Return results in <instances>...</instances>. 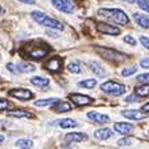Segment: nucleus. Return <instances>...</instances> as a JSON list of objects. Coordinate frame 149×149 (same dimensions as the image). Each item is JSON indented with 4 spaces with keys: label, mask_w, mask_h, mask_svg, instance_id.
Returning <instances> with one entry per match:
<instances>
[{
    "label": "nucleus",
    "mask_w": 149,
    "mask_h": 149,
    "mask_svg": "<svg viewBox=\"0 0 149 149\" xmlns=\"http://www.w3.org/2000/svg\"><path fill=\"white\" fill-rule=\"evenodd\" d=\"M50 51H51V47H50L46 42L39 40V39L26 43L24 49H23V54H24L26 56H28V58H31V59L45 58Z\"/></svg>",
    "instance_id": "nucleus-1"
},
{
    "label": "nucleus",
    "mask_w": 149,
    "mask_h": 149,
    "mask_svg": "<svg viewBox=\"0 0 149 149\" xmlns=\"http://www.w3.org/2000/svg\"><path fill=\"white\" fill-rule=\"evenodd\" d=\"M98 15L101 17L108 19L109 22H113L116 24L126 26L129 24V17L124 11L118 10V8H101L98 10Z\"/></svg>",
    "instance_id": "nucleus-2"
},
{
    "label": "nucleus",
    "mask_w": 149,
    "mask_h": 149,
    "mask_svg": "<svg viewBox=\"0 0 149 149\" xmlns=\"http://www.w3.org/2000/svg\"><path fill=\"white\" fill-rule=\"evenodd\" d=\"M31 17L38 24L43 26V27L51 28V30H59V31H62L63 28H65V26L61 22H58L56 19L49 16V15H46L45 12H40V11H32Z\"/></svg>",
    "instance_id": "nucleus-3"
},
{
    "label": "nucleus",
    "mask_w": 149,
    "mask_h": 149,
    "mask_svg": "<svg viewBox=\"0 0 149 149\" xmlns=\"http://www.w3.org/2000/svg\"><path fill=\"white\" fill-rule=\"evenodd\" d=\"M101 90L106 94H110V95H114V97H120L125 93V86L121 83L116 82V81H108L101 85Z\"/></svg>",
    "instance_id": "nucleus-4"
},
{
    "label": "nucleus",
    "mask_w": 149,
    "mask_h": 149,
    "mask_svg": "<svg viewBox=\"0 0 149 149\" xmlns=\"http://www.w3.org/2000/svg\"><path fill=\"white\" fill-rule=\"evenodd\" d=\"M8 70L11 73H15V74H23V73H31L35 70V66L31 65V63H27V62H19L16 65H12V63H8L7 65Z\"/></svg>",
    "instance_id": "nucleus-5"
},
{
    "label": "nucleus",
    "mask_w": 149,
    "mask_h": 149,
    "mask_svg": "<svg viewBox=\"0 0 149 149\" xmlns=\"http://www.w3.org/2000/svg\"><path fill=\"white\" fill-rule=\"evenodd\" d=\"M95 50H97V52L102 58L109 59V61H114V59H117V61H124V59L128 58V55L121 54V52L116 51V50H113V49H95Z\"/></svg>",
    "instance_id": "nucleus-6"
},
{
    "label": "nucleus",
    "mask_w": 149,
    "mask_h": 149,
    "mask_svg": "<svg viewBox=\"0 0 149 149\" xmlns=\"http://www.w3.org/2000/svg\"><path fill=\"white\" fill-rule=\"evenodd\" d=\"M51 3L56 10L62 11L65 14H73L75 10V4L73 0H51Z\"/></svg>",
    "instance_id": "nucleus-7"
},
{
    "label": "nucleus",
    "mask_w": 149,
    "mask_h": 149,
    "mask_svg": "<svg viewBox=\"0 0 149 149\" xmlns=\"http://www.w3.org/2000/svg\"><path fill=\"white\" fill-rule=\"evenodd\" d=\"M63 67V61L59 56H52L45 63V69H47L50 73H58Z\"/></svg>",
    "instance_id": "nucleus-8"
},
{
    "label": "nucleus",
    "mask_w": 149,
    "mask_h": 149,
    "mask_svg": "<svg viewBox=\"0 0 149 149\" xmlns=\"http://www.w3.org/2000/svg\"><path fill=\"white\" fill-rule=\"evenodd\" d=\"M8 94H10L11 97L16 98V100H20V101H28L34 97V94L28 90V89H14V90H11Z\"/></svg>",
    "instance_id": "nucleus-9"
},
{
    "label": "nucleus",
    "mask_w": 149,
    "mask_h": 149,
    "mask_svg": "<svg viewBox=\"0 0 149 149\" xmlns=\"http://www.w3.org/2000/svg\"><path fill=\"white\" fill-rule=\"evenodd\" d=\"M69 100L73 101L75 105L78 106H85V105H89L91 104V98L87 97V95H83V94H77V93H71L69 94Z\"/></svg>",
    "instance_id": "nucleus-10"
},
{
    "label": "nucleus",
    "mask_w": 149,
    "mask_h": 149,
    "mask_svg": "<svg viewBox=\"0 0 149 149\" xmlns=\"http://www.w3.org/2000/svg\"><path fill=\"white\" fill-rule=\"evenodd\" d=\"M97 30L101 34H106V35H120L121 30L114 26H110L108 23H98L97 24Z\"/></svg>",
    "instance_id": "nucleus-11"
},
{
    "label": "nucleus",
    "mask_w": 149,
    "mask_h": 149,
    "mask_svg": "<svg viewBox=\"0 0 149 149\" xmlns=\"http://www.w3.org/2000/svg\"><path fill=\"white\" fill-rule=\"evenodd\" d=\"M114 130L117 133H121V134H130V133L133 132V125L129 124V122H116L114 124Z\"/></svg>",
    "instance_id": "nucleus-12"
},
{
    "label": "nucleus",
    "mask_w": 149,
    "mask_h": 149,
    "mask_svg": "<svg viewBox=\"0 0 149 149\" xmlns=\"http://www.w3.org/2000/svg\"><path fill=\"white\" fill-rule=\"evenodd\" d=\"M87 118L94 122H98V124H106L109 121V116L101 114L100 111H89L87 113Z\"/></svg>",
    "instance_id": "nucleus-13"
},
{
    "label": "nucleus",
    "mask_w": 149,
    "mask_h": 149,
    "mask_svg": "<svg viewBox=\"0 0 149 149\" xmlns=\"http://www.w3.org/2000/svg\"><path fill=\"white\" fill-rule=\"evenodd\" d=\"M122 116L129 118V120H134V121H140V120L145 118V113H142V110H124Z\"/></svg>",
    "instance_id": "nucleus-14"
},
{
    "label": "nucleus",
    "mask_w": 149,
    "mask_h": 149,
    "mask_svg": "<svg viewBox=\"0 0 149 149\" xmlns=\"http://www.w3.org/2000/svg\"><path fill=\"white\" fill-rule=\"evenodd\" d=\"M87 139V136L85 133H81V132H74V133H67L65 140L66 142H81V141H85Z\"/></svg>",
    "instance_id": "nucleus-15"
},
{
    "label": "nucleus",
    "mask_w": 149,
    "mask_h": 149,
    "mask_svg": "<svg viewBox=\"0 0 149 149\" xmlns=\"http://www.w3.org/2000/svg\"><path fill=\"white\" fill-rule=\"evenodd\" d=\"M70 110H71V105L69 102H66V101H58L52 106V111H55V113H65V111H70Z\"/></svg>",
    "instance_id": "nucleus-16"
},
{
    "label": "nucleus",
    "mask_w": 149,
    "mask_h": 149,
    "mask_svg": "<svg viewBox=\"0 0 149 149\" xmlns=\"http://www.w3.org/2000/svg\"><path fill=\"white\" fill-rule=\"evenodd\" d=\"M87 65H89V69H90L91 71H93V73L95 74L97 77H101V78H102V77L106 75V71H105L104 67L101 66V65H100L98 62H94V61H90V62L87 63Z\"/></svg>",
    "instance_id": "nucleus-17"
},
{
    "label": "nucleus",
    "mask_w": 149,
    "mask_h": 149,
    "mask_svg": "<svg viewBox=\"0 0 149 149\" xmlns=\"http://www.w3.org/2000/svg\"><path fill=\"white\" fill-rule=\"evenodd\" d=\"M133 17H134L136 23L142 28H149V16L146 15H142V14H133Z\"/></svg>",
    "instance_id": "nucleus-18"
},
{
    "label": "nucleus",
    "mask_w": 149,
    "mask_h": 149,
    "mask_svg": "<svg viewBox=\"0 0 149 149\" xmlns=\"http://www.w3.org/2000/svg\"><path fill=\"white\" fill-rule=\"evenodd\" d=\"M111 134H113V132H111L110 129L104 128V129H98V130H95L94 137L98 139V140H108V139L111 137Z\"/></svg>",
    "instance_id": "nucleus-19"
},
{
    "label": "nucleus",
    "mask_w": 149,
    "mask_h": 149,
    "mask_svg": "<svg viewBox=\"0 0 149 149\" xmlns=\"http://www.w3.org/2000/svg\"><path fill=\"white\" fill-rule=\"evenodd\" d=\"M30 82H31L34 86L46 87V86H49L50 81L47 79V78H43V77H32L31 79H30Z\"/></svg>",
    "instance_id": "nucleus-20"
},
{
    "label": "nucleus",
    "mask_w": 149,
    "mask_h": 149,
    "mask_svg": "<svg viewBox=\"0 0 149 149\" xmlns=\"http://www.w3.org/2000/svg\"><path fill=\"white\" fill-rule=\"evenodd\" d=\"M58 98H46V100H39V101H35L34 105L38 106V108H43V106H50V105H54L58 102Z\"/></svg>",
    "instance_id": "nucleus-21"
},
{
    "label": "nucleus",
    "mask_w": 149,
    "mask_h": 149,
    "mask_svg": "<svg viewBox=\"0 0 149 149\" xmlns=\"http://www.w3.org/2000/svg\"><path fill=\"white\" fill-rule=\"evenodd\" d=\"M58 122H59V126H61V128H63V129L75 128L77 125H78L73 120V118H63V120H61V121H58Z\"/></svg>",
    "instance_id": "nucleus-22"
},
{
    "label": "nucleus",
    "mask_w": 149,
    "mask_h": 149,
    "mask_svg": "<svg viewBox=\"0 0 149 149\" xmlns=\"http://www.w3.org/2000/svg\"><path fill=\"white\" fill-rule=\"evenodd\" d=\"M8 116L11 117H16V118H32V114L28 113V111L24 110H12V111H8Z\"/></svg>",
    "instance_id": "nucleus-23"
},
{
    "label": "nucleus",
    "mask_w": 149,
    "mask_h": 149,
    "mask_svg": "<svg viewBox=\"0 0 149 149\" xmlns=\"http://www.w3.org/2000/svg\"><path fill=\"white\" fill-rule=\"evenodd\" d=\"M134 93L139 97H146V95H149V85L148 83H142V86H137Z\"/></svg>",
    "instance_id": "nucleus-24"
},
{
    "label": "nucleus",
    "mask_w": 149,
    "mask_h": 149,
    "mask_svg": "<svg viewBox=\"0 0 149 149\" xmlns=\"http://www.w3.org/2000/svg\"><path fill=\"white\" fill-rule=\"evenodd\" d=\"M15 146L20 149H30V148H34V142L31 140H17Z\"/></svg>",
    "instance_id": "nucleus-25"
},
{
    "label": "nucleus",
    "mask_w": 149,
    "mask_h": 149,
    "mask_svg": "<svg viewBox=\"0 0 149 149\" xmlns=\"http://www.w3.org/2000/svg\"><path fill=\"white\" fill-rule=\"evenodd\" d=\"M78 86L81 87H86V89H93V87L97 86V81L93 79V78H89V79H83L78 83Z\"/></svg>",
    "instance_id": "nucleus-26"
},
{
    "label": "nucleus",
    "mask_w": 149,
    "mask_h": 149,
    "mask_svg": "<svg viewBox=\"0 0 149 149\" xmlns=\"http://www.w3.org/2000/svg\"><path fill=\"white\" fill-rule=\"evenodd\" d=\"M67 70L70 73H74V74H78L82 71V65L79 62H71L67 65Z\"/></svg>",
    "instance_id": "nucleus-27"
},
{
    "label": "nucleus",
    "mask_w": 149,
    "mask_h": 149,
    "mask_svg": "<svg viewBox=\"0 0 149 149\" xmlns=\"http://www.w3.org/2000/svg\"><path fill=\"white\" fill-rule=\"evenodd\" d=\"M136 71H137V67L133 66V67H128V69H124L121 71L122 77H129V75H132V74H134Z\"/></svg>",
    "instance_id": "nucleus-28"
},
{
    "label": "nucleus",
    "mask_w": 149,
    "mask_h": 149,
    "mask_svg": "<svg viewBox=\"0 0 149 149\" xmlns=\"http://www.w3.org/2000/svg\"><path fill=\"white\" fill-rule=\"evenodd\" d=\"M137 4H139V7L141 8L142 11L149 12V0H139V1H137Z\"/></svg>",
    "instance_id": "nucleus-29"
},
{
    "label": "nucleus",
    "mask_w": 149,
    "mask_h": 149,
    "mask_svg": "<svg viewBox=\"0 0 149 149\" xmlns=\"http://www.w3.org/2000/svg\"><path fill=\"white\" fill-rule=\"evenodd\" d=\"M136 81H137V82H140V83H149V73L139 75Z\"/></svg>",
    "instance_id": "nucleus-30"
},
{
    "label": "nucleus",
    "mask_w": 149,
    "mask_h": 149,
    "mask_svg": "<svg viewBox=\"0 0 149 149\" xmlns=\"http://www.w3.org/2000/svg\"><path fill=\"white\" fill-rule=\"evenodd\" d=\"M118 146H129L130 144H132V141H130V139H121V140H118Z\"/></svg>",
    "instance_id": "nucleus-31"
},
{
    "label": "nucleus",
    "mask_w": 149,
    "mask_h": 149,
    "mask_svg": "<svg viewBox=\"0 0 149 149\" xmlns=\"http://www.w3.org/2000/svg\"><path fill=\"white\" fill-rule=\"evenodd\" d=\"M139 95H137V94H130V95H128V97L125 98V102H128V104H132V102H136V101L139 100Z\"/></svg>",
    "instance_id": "nucleus-32"
},
{
    "label": "nucleus",
    "mask_w": 149,
    "mask_h": 149,
    "mask_svg": "<svg viewBox=\"0 0 149 149\" xmlns=\"http://www.w3.org/2000/svg\"><path fill=\"white\" fill-rule=\"evenodd\" d=\"M10 108V102L6 100H3V98H0V111L1 110H7V109Z\"/></svg>",
    "instance_id": "nucleus-33"
},
{
    "label": "nucleus",
    "mask_w": 149,
    "mask_h": 149,
    "mask_svg": "<svg viewBox=\"0 0 149 149\" xmlns=\"http://www.w3.org/2000/svg\"><path fill=\"white\" fill-rule=\"evenodd\" d=\"M124 42L125 43H128V45L130 46H136V40L133 36H130V35H126V36H124Z\"/></svg>",
    "instance_id": "nucleus-34"
},
{
    "label": "nucleus",
    "mask_w": 149,
    "mask_h": 149,
    "mask_svg": "<svg viewBox=\"0 0 149 149\" xmlns=\"http://www.w3.org/2000/svg\"><path fill=\"white\" fill-rule=\"evenodd\" d=\"M140 66L144 67V69H149V56H145L140 61Z\"/></svg>",
    "instance_id": "nucleus-35"
},
{
    "label": "nucleus",
    "mask_w": 149,
    "mask_h": 149,
    "mask_svg": "<svg viewBox=\"0 0 149 149\" xmlns=\"http://www.w3.org/2000/svg\"><path fill=\"white\" fill-rule=\"evenodd\" d=\"M140 42H141V45L144 46L146 50H149V38H146V36H140Z\"/></svg>",
    "instance_id": "nucleus-36"
},
{
    "label": "nucleus",
    "mask_w": 149,
    "mask_h": 149,
    "mask_svg": "<svg viewBox=\"0 0 149 149\" xmlns=\"http://www.w3.org/2000/svg\"><path fill=\"white\" fill-rule=\"evenodd\" d=\"M141 110L144 111V113H149V102H148V104H145V105H142Z\"/></svg>",
    "instance_id": "nucleus-37"
},
{
    "label": "nucleus",
    "mask_w": 149,
    "mask_h": 149,
    "mask_svg": "<svg viewBox=\"0 0 149 149\" xmlns=\"http://www.w3.org/2000/svg\"><path fill=\"white\" fill-rule=\"evenodd\" d=\"M20 3H24V4H34L35 0H19Z\"/></svg>",
    "instance_id": "nucleus-38"
},
{
    "label": "nucleus",
    "mask_w": 149,
    "mask_h": 149,
    "mask_svg": "<svg viewBox=\"0 0 149 149\" xmlns=\"http://www.w3.org/2000/svg\"><path fill=\"white\" fill-rule=\"evenodd\" d=\"M122 1H125V3H129V4H134V3H137L139 0H122Z\"/></svg>",
    "instance_id": "nucleus-39"
},
{
    "label": "nucleus",
    "mask_w": 149,
    "mask_h": 149,
    "mask_svg": "<svg viewBox=\"0 0 149 149\" xmlns=\"http://www.w3.org/2000/svg\"><path fill=\"white\" fill-rule=\"evenodd\" d=\"M4 141V136H1V134H0V144H1V142H3Z\"/></svg>",
    "instance_id": "nucleus-40"
},
{
    "label": "nucleus",
    "mask_w": 149,
    "mask_h": 149,
    "mask_svg": "<svg viewBox=\"0 0 149 149\" xmlns=\"http://www.w3.org/2000/svg\"><path fill=\"white\" fill-rule=\"evenodd\" d=\"M3 12H4V10H3L1 7H0V14H3Z\"/></svg>",
    "instance_id": "nucleus-41"
}]
</instances>
